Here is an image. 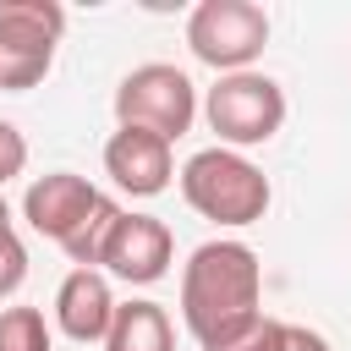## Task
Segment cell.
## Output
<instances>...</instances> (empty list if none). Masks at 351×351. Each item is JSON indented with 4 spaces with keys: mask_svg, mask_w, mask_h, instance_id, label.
Wrapping results in <instances>:
<instances>
[{
    "mask_svg": "<svg viewBox=\"0 0 351 351\" xmlns=\"http://www.w3.org/2000/svg\"><path fill=\"white\" fill-rule=\"evenodd\" d=\"M181 318L208 351L263 318V263L247 241H203L181 269Z\"/></svg>",
    "mask_w": 351,
    "mask_h": 351,
    "instance_id": "1",
    "label": "cell"
},
{
    "mask_svg": "<svg viewBox=\"0 0 351 351\" xmlns=\"http://www.w3.org/2000/svg\"><path fill=\"white\" fill-rule=\"evenodd\" d=\"M181 197L214 225H258L269 214V176L236 148H203L181 165Z\"/></svg>",
    "mask_w": 351,
    "mask_h": 351,
    "instance_id": "2",
    "label": "cell"
},
{
    "mask_svg": "<svg viewBox=\"0 0 351 351\" xmlns=\"http://www.w3.org/2000/svg\"><path fill=\"white\" fill-rule=\"evenodd\" d=\"M208 132H219V148H258L285 126V88L263 71H230L203 99Z\"/></svg>",
    "mask_w": 351,
    "mask_h": 351,
    "instance_id": "3",
    "label": "cell"
},
{
    "mask_svg": "<svg viewBox=\"0 0 351 351\" xmlns=\"http://www.w3.org/2000/svg\"><path fill=\"white\" fill-rule=\"evenodd\" d=\"M66 33L60 0H0V88L27 93L49 77L55 44Z\"/></svg>",
    "mask_w": 351,
    "mask_h": 351,
    "instance_id": "4",
    "label": "cell"
},
{
    "mask_svg": "<svg viewBox=\"0 0 351 351\" xmlns=\"http://www.w3.org/2000/svg\"><path fill=\"white\" fill-rule=\"evenodd\" d=\"M115 121L121 126H143V132L176 143L197 121V88H192V77L181 66L148 60V66H137V71L121 77V88H115Z\"/></svg>",
    "mask_w": 351,
    "mask_h": 351,
    "instance_id": "5",
    "label": "cell"
},
{
    "mask_svg": "<svg viewBox=\"0 0 351 351\" xmlns=\"http://www.w3.org/2000/svg\"><path fill=\"white\" fill-rule=\"evenodd\" d=\"M186 44L203 66H214L219 77L230 71H252V60L269 44V11L252 0H203L186 16Z\"/></svg>",
    "mask_w": 351,
    "mask_h": 351,
    "instance_id": "6",
    "label": "cell"
},
{
    "mask_svg": "<svg viewBox=\"0 0 351 351\" xmlns=\"http://www.w3.org/2000/svg\"><path fill=\"white\" fill-rule=\"evenodd\" d=\"M170 258H176L170 225L154 219V214H126V208H121V219H115V230H110V241H104V252H99V263H104L115 280H126V285H154V280H165Z\"/></svg>",
    "mask_w": 351,
    "mask_h": 351,
    "instance_id": "7",
    "label": "cell"
},
{
    "mask_svg": "<svg viewBox=\"0 0 351 351\" xmlns=\"http://www.w3.org/2000/svg\"><path fill=\"white\" fill-rule=\"evenodd\" d=\"M104 176L132 197H159L176 176V154L165 137H154L143 126H121L104 143Z\"/></svg>",
    "mask_w": 351,
    "mask_h": 351,
    "instance_id": "8",
    "label": "cell"
},
{
    "mask_svg": "<svg viewBox=\"0 0 351 351\" xmlns=\"http://www.w3.org/2000/svg\"><path fill=\"white\" fill-rule=\"evenodd\" d=\"M99 197H104V192H99L88 176H77V170H49V176H38V181L22 192V219H27L38 236L66 241V236L88 219V208H93Z\"/></svg>",
    "mask_w": 351,
    "mask_h": 351,
    "instance_id": "9",
    "label": "cell"
},
{
    "mask_svg": "<svg viewBox=\"0 0 351 351\" xmlns=\"http://www.w3.org/2000/svg\"><path fill=\"white\" fill-rule=\"evenodd\" d=\"M110 318H115V291L99 269H71L55 291V324L66 340L77 346H93L110 335Z\"/></svg>",
    "mask_w": 351,
    "mask_h": 351,
    "instance_id": "10",
    "label": "cell"
},
{
    "mask_svg": "<svg viewBox=\"0 0 351 351\" xmlns=\"http://www.w3.org/2000/svg\"><path fill=\"white\" fill-rule=\"evenodd\" d=\"M104 351H176L170 313H165L159 302H115Z\"/></svg>",
    "mask_w": 351,
    "mask_h": 351,
    "instance_id": "11",
    "label": "cell"
},
{
    "mask_svg": "<svg viewBox=\"0 0 351 351\" xmlns=\"http://www.w3.org/2000/svg\"><path fill=\"white\" fill-rule=\"evenodd\" d=\"M115 219H121V203L104 192L93 208H88V219L60 241V252L77 263V269H99V252H104V241H110V230H115Z\"/></svg>",
    "mask_w": 351,
    "mask_h": 351,
    "instance_id": "12",
    "label": "cell"
},
{
    "mask_svg": "<svg viewBox=\"0 0 351 351\" xmlns=\"http://www.w3.org/2000/svg\"><path fill=\"white\" fill-rule=\"evenodd\" d=\"M0 351H55L38 307H0Z\"/></svg>",
    "mask_w": 351,
    "mask_h": 351,
    "instance_id": "13",
    "label": "cell"
},
{
    "mask_svg": "<svg viewBox=\"0 0 351 351\" xmlns=\"http://www.w3.org/2000/svg\"><path fill=\"white\" fill-rule=\"evenodd\" d=\"M280 335H285V324L280 318H252L241 335H230V340H219V346H208V351H280Z\"/></svg>",
    "mask_w": 351,
    "mask_h": 351,
    "instance_id": "14",
    "label": "cell"
},
{
    "mask_svg": "<svg viewBox=\"0 0 351 351\" xmlns=\"http://www.w3.org/2000/svg\"><path fill=\"white\" fill-rule=\"evenodd\" d=\"M22 280H27V247H22L16 230H5V236H0V302L16 296Z\"/></svg>",
    "mask_w": 351,
    "mask_h": 351,
    "instance_id": "15",
    "label": "cell"
},
{
    "mask_svg": "<svg viewBox=\"0 0 351 351\" xmlns=\"http://www.w3.org/2000/svg\"><path fill=\"white\" fill-rule=\"evenodd\" d=\"M27 170V137L11 126V121H0V186L11 181V176H22Z\"/></svg>",
    "mask_w": 351,
    "mask_h": 351,
    "instance_id": "16",
    "label": "cell"
},
{
    "mask_svg": "<svg viewBox=\"0 0 351 351\" xmlns=\"http://www.w3.org/2000/svg\"><path fill=\"white\" fill-rule=\"evenodd\" d=\"M280 351H329V340H324L318 329H307V324H285Z\"/></svg>",
    "mask_w": 351,
    "mask_h": 351,
    "instance_id": "17",
    "label": "cell"
},
{
    "mask_svg": "<svg viewBox=\"0 0 351 351\" xmlns=\"http://www.w3.org/2000/svg\"><path fill=\"white\" fill-rule=\"evenodd\" d=\"M11 230V208H5V197H0V236Z\"/></svg>",
    "mask_w": 351,
    "mask_h": 351,
    "instance_id": "18",
    "label": "cell"
}]
</instances>
